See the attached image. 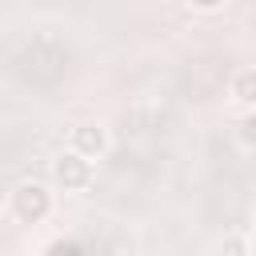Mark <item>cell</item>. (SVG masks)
Segmentation results:
<instances>
[{
	"mask_svg": "<svg viewBox=\"0 0 256 256\" xmlns=\"http://www.w3.org/2000/svg\"><path fill=\"white\" fill-rule=\"evenodd\" d=\"M8 208H12L16 220H24V224H40V220L52 212V192H48V184H40V180H20V184L12 188Z\"/></svg>",
	"mask_w": 256,
	"mask_h": 256,
	"instance_id": "6da1fadb",
	"label": "cell"
},
{
	"mask_svg": "<svg viewBox=\"0 0 256 256\" xmlns=\"http://www.w3.org/2000/svg\"><path fill=\"white\" fill-rule=\"evenodd\" d=\"M52 180H56V188H64V192H84V188L96 180V164L84 160V156H76V152L68 148V152H60V156L52 160Z\"/></svg>",
	"mask_w": 256,
	"mask_h": 256,
	"instance_id": "7a4b0ae2",
	"label": "cell"
},
{
	"mask_svg": "<svg viewBox=\"0 0 256 256\" xmlns=\"http://www.w3.org/2000/svg\"><path fill=\"white\" fill-rule=\"evenodd\" d=\"M72 152L84 156V160H100L108 152V128L88 120V124H76L72 128Z\"/></svg>",
	"mask_w": 256,
	"mask_h": 256,
	"instance_id": "3957f363",
	"label": "cell"
},
{
	"mask_svg": "<svg viewBox=\"0 0 256 256\" xmlns=\"http://www.w3.org/2000/svg\"><path fill=\"white\" fill-rule=\"evenodd\" d=\"M232 100H236L240 108H252V100H256V72H252V68H240V72L232 76Z\"/></svg>",
	"mask_w": 256,
	"mask_h": 256,
	"instance_id": "277c9868",
	"label": "cell"
},
{
	"mask_svg": "<svg viewBox=\"0 0 256 256\" xmlns=\"http://www.w3.org/2000/svg\"><path fill=\"white\" fill-rule=\"evenodd\" d=\"M220 256H248V236L228 232V236L220 240Z\"/></svg>",
	"mask_w": 256,
	"mask_h": 256,
	"instance_id": "5b68a950",
	"label": "cell"
},
{
	"mask_svg": "<svg viewBox=\"0 0 256 256\" xmlns=\"http://www.w3.org/2000/svg\"><path fill=\"white\" fill-rule=\"evenodd\" d=\"M188 8H196V12H216V8H224L228 0H184Z\"/></svg>",
	"mask_w": 256,
	"mask_h": 256,
	"instance_id": "8992f818",
	"label": "cell"
},
{
	"mask_svg": "<svg viewBox=\"0 0 256 256\" xmlns=\"http://www.w3.org/2000/svg\"><path fill=\"white\" fill-rule=\"evenodd\" d=\"M0 256H4V252H0Z\"/></svg>",
	"mask_w": 256,
	"mask_h": 256,
	"instance_id": "52a82bcc",
	"label": "cell"
}]
</instances>
